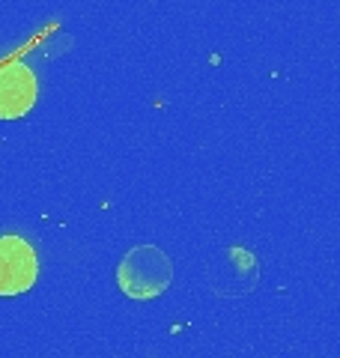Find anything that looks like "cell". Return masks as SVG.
Instances as JSON below:
<instances>
[{
  "instance_id": "6da1fadb",
  "label": "cell",
  "mask_w": 340,
  "mask_h": 358,
  "mask_svg": "<svg viewBox=\"0 0 340 358\" xmlns=\"http://www.w3.org/2000/svg\"><path fill=\"white\" fill-rule=\"evenodd\" d=\"M173 268L164 251H158L155 245H138L132 248L117 266V284L129 299H155L170 287Z\"/></svg>"
},
{
  "instance_id": "7a4b0ae2",
  "label": "cell",
  "mask_w": 340,
  "mask_h": 358,
  "mask_svg": "<svg viewBox=\"0 0 340 358\" xmlns=\"http://www.w3.org/2000/svg\"><path fill=\"white\" fill-rule=\"evenodd\" d=\"M39 263L33 245L21 236H0V296H21L36 284Z\"/></svg>"
},
{
  "instance_id": "3957f363",
  "label": "cell",
  "mask_w": 340,
  "mask_h": 358,
  "mask_svg": "<svg viewBox=\"0 0 340 358\" xmlns=\"http://www.w3.org/2000/svg\"><path fill=\"white\" fill-rule=\"evenodd\" d=\"M36 75L24 63L0 66V120H18L36 105Z\"/></svg>"
}]
</instances>
